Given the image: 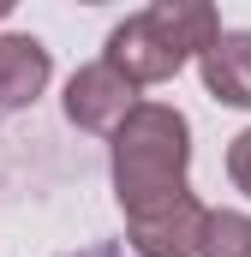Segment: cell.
<instances>
[{"label":"cell","instance_id":"6","mask_svg":"<svg viewBox=\"0 0 251 257\" xmlns=\"http://www.w3.org/2000/svg\"><path fill=\"white\" fill-rule=\"evenodd\" d=\"M203 84L215 102L251 108V30H221L215 48L203 54Z\"/></svg>","mask_w":251,"mask_h":257},{"label":"cell","instance_id":"7","mask_svg":"<svg viewBox=\"0 0 251 257\" xmlns=\"http://www.w3.org/2000/svg\"><path fill=\"white\" fill-rule=\"evenodd\" d=\"M48 84V48L36 36H0V108H30Z\"/></svg>","mask_w":251,"mask_h":257},{"label":"cell","instance_id":"1","mask_svg":"<svg viewBox=\"0 0 251 257\" xmlns=\"http://www.w3.org/2000/svg\"><path fill=\"white\" fill-rule=\"evenodd\" d=\"M186 162H191L186 114L168 102H144L114 132V197H120L126 221L186 197Z\"/></svg>","mask_w":251,"mask_h":257},{"label":"cell","instance_id":"8","mask_svg":"<svg viewBox=\"0 0 251 257\" xmlns=\"http://www.w3.org/2000/svg\"><path fill=\"white\" fill-rule=\"evenodd\" d=\"M203 257H251V215H239V209H209Z\"/></svg>","mask_w":251,"mask_h":257},{"label":"cell","instance_id":"3","mask_svg":"<svg viewBox=\"0 0 251 257\" xmlns=\"http://www.w3.org/2000/svg\"><path fill=\"white\" fill-rule=\"evenodd\" d=\"M203 233H209V209L191 192L126 221V239L138 257H203Z\"/></svg>","mask_w":251,"mask_h":257},{"label":"cell","instance_id":"10","mask_svg":"<svg viewBox=\"0 0 251 257\" xmlns=\"http://www.w3.org/2000/svg\"><path fill=\"white\" fill-rule=\"evenodd\" d=\"M72 257H126L120 245H90V251H72Z\"/></svg>","mask_w":251,"mask_h":257},{"label":"cell","instance_id":"9","mask_svg":"<svg viewBox=\"0 0 251 257\" xmlns=\"http://www.w3.org/2000/svg\"><path fill=\"white\" fill-rule=\"evenodd\" d=\"M227 174H233V186L251 197V132L233 138V150H227Z\"/></svg>","mask_w":251,"mask_h":257},{"label":"cell","instance_id":"4","mask_svg":"<svg viewBox=\"0 0 251 257\" xmlns=\"http://www.w3.org/2000/svg\"><path fill=\"white\" fill-rule=\"evenodd\" d=\"M108 66H120L132 84H162V78H174L186 60H180V54L150 30V18L138 12V18H126L120 30L108 36Z\"/></svg>","mask_w":251,"mask_h":257},{"label":"cell","instance_id":"5","mask_svg":"<svg viewBox=\"0 0 251 257\" xmlns=\"http://www.w3.org/2000/svg\"><path fill=\"white\" fill-rule=\"evenodd\" d=\"M144 18H150V30H156L180 60H186V54H209L215 36H221V18H215V6H203V0H162V6H150Z\"/></svg>","mask_w":251,"mask_h":257},{"label":"cell","instance_id":"2","mask_svg":"<svg viewBox=\"0 0 251 257\" xmlns=\"http://www.w3.org/2000/svg\"><path fill=\"white\" fill-rule=\"evenodd\" d=\"M138 108H144L138 84L108 60L72 72V84H66V114H72V126H84V132H120Z\"/></svg>","mask_w":251,"mask_h":257}]
</instances>
